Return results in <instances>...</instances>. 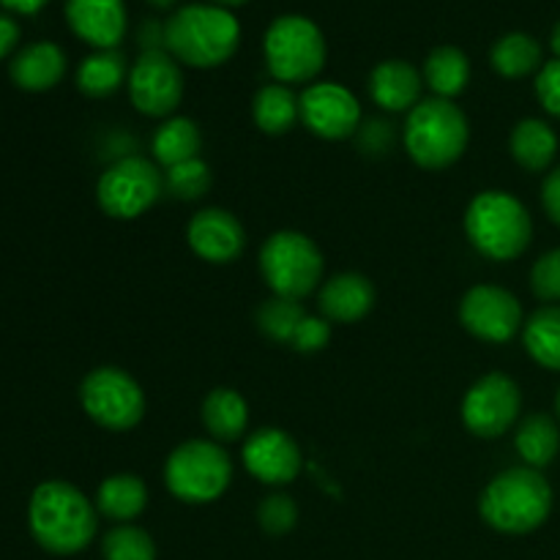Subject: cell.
Here are the masks:
<instances>
[{
    "instance_id": "cell-1",
    "label": "cell",
    "mask_w": 560,
    "mask_h": 560,
    "mask_svg": "<svg viewBox=\"0 0 560 560\" xmlns=\"http://www.w3.org/2000/svg\"><path fill=\"white\" fill-rule=\"evenodd\" d=\"M98 509L69 481H44L33 490L27 525L38 545L52 556L82 552L96 536Z\"/></svg>"
},
{
    "instance_id": "cell-2",
    "label": "cell",
    "mask_w": 560,
    "mask_h": 560,
    "mask_svg": "<svg viewBox=\"0 0 560 560\" xmlns=\"http://www.w3.org/2000/svg\"><path fill=\"white\" fill-rule=\"evenodd\" d=\"M241 25L228 9L191 3L164 22V49L195 69H213L238 49Z\"/></svg>"
},
{
    "instance_id": "cell-3",
    "label": "cell",
    "mask_w": 560,
    "mask_h": 560,
    "mask_svg": "<svg viewBox=\"0 0 560 560\" xmlns=\"http://www.w3.org/2000/svg\"><path fill=\"white\" fill-rule=\"evenodd\" d=\"M479 512L490 528L523 536L541 528L552 512V487L536 468H509L485 487Z\"/></svg>"
},
{
    "instance_id": "cell-4",
    "label": "cell",
    "mask_w": 560,
    "mask_h": 560,
    "mask_svg": "<svg viewBox=\"0 0 560 560\" xmlns=\"http://www.w3.org/2000/svg\"><path fill=\"white\" fill-rule=\"evenodd\" d=\"M470 126L463 109L448 98H424L405 120L402 142L408 156L424 170H446L468 148Z\"/></svg>"
},
{
    "instance_id": "cell-5",
    "label": "cell",
    "mask_w": 560,
    "mask_h": 560,
    "mask_svg": "<svg viewBox=\"0 0 560 560\" xmlns=\"http://www.w3.org/2000/svg\"><path fill=\"white\" fill-rule=\"evenodd\" d=\"M465 235L490 260H514L528 249L534 222L523 202L509 191H481L465 211Z\"/></svg>"
},
{
    "instance_id": "cell-6",
    "label": "cell",
    "mask_w": 560,
    "mask_h": 560,
    "mask_svg": "<svg viewBox=\"0 0 560 560\" xmlns=\"http://www.w3.org/2000/svg\"><path fill=\"white\" fill-rule=\"evenodd\" d=\"M326 260L315 241L295 230H279L262 244L260 273L273 295L301 301L323 282Z\"/></svg>"
},
{
    "instance_id": "cell-7",
    "label": "cell",
    "mask_w": 560,
    "mask_h": 560,
    "mask_svg": "<svg viewBox=\"0 0 560 560\" xmlns=\"http://www.w3.org/2000/svg\"><path fill=\"white\" fill-rule=\"evenodd\" d=\"M233 479L230 454L217 441H186L164 463V485L184 503H211Z\"/></svg>"
},
{
    "instance_id": "cell-8",
    "label": "cell",
    "mask_w": 560,
    "mask_h": 560,
    "mask_svg": "<svg viewBox=\"0 0 560 560\" xmlns=\"http://www.w3.org/2000/svg\"><path fill=\"white\" fill-rule=\"evenodd\" d=\"M326 38L320 27L299 14L279 16L266 33L268 71L282 85L310 82L326 66Z\"/></svg>"
},
{
    "instance_id": "cell-9",
    "label": "cell",
    "mask_w": 560,
    "mask_h": 560,
    "mask_svg": "<svg viewBox=\"0 0 560 560\" xmlns=\"http://www.w3.org/2000/svg\"><path fill=\"white\" fill-rule=\"evenodd\" d=\"M164 191V173L151 159L124 156L109 164L96 184V200L107 217L129 222L159 202Z\"/></svg>"
},
{
    "instance_id": "cell-10",
    "label": "cell",
    "mask_w": 560,
    "mask_h": 560,
    "mask_svg": "<svg viewBox=\"0 0 560 560\" xmlns=\"http://www.w3.org/2000/svg\"><path fill=\"white\" fill-rule=\"evenodd\" d=\"M80 402L98 427L113 432L135 430L145 416L140 383L120 366H96L80 386Z\"/></svg>"
},
{
    "instance_id": "cell-11",
    "label": "cell",
    "mask_w": 560,
    "mask_h": 560,
    "mask_svg": "<svg viewBox=\"0 0 560 560\" xmlns=\"http://www.w3.org/2000/svg\"><path fill=\"white\" fill-rule=\"evenodd\" d=\"M523 410L520 386L503 372H490L468 388L463 399V421L474 435L501 438L514 427Z\"/></svg>"
},
{
    "instance_id": "cell-12",
    "label": "cell",
    "mask_w": 560,
    "mask_h": 560,
    "mask_svg": "<svg viewBox=\"0 0 560 560\" xmlns=\"http://www.w3.org/2000/svg\"><path fill=\"white\" fill-rule=\"evenodd\" d=\"M129 98L148 118H170L184 98V74L167 49H151L129 71Z\"/></svg>"
},
{
    "instance_id": "cell-13",
    "label": "cell",
    "mask_w": 560,
    "mask_h": 560,
    "mask_svg": "<svg viewBox=\"0 0 560 560\" xmlns=\"http://www.w3.org/2000/svg\"><path fill=\"white\" fill-rule=\"evenodd\" d=\"M465 331L485 342H509L523 331V304L517 295L495 284H476L459 304Z\"/></svg>"
},
{
    "instance_id": "cell-14",
    "label": "cell",
    "mask_w": 560,
    "mask_h": 560,
    "mask_svg": "<svg viewBox=\"0 0 560 560\" xmlns=\"http://www.w3.org/2000/svg\"><path fill=\"white\" fill-rule=\"evenodd\" d=\"M301 120L323 140H348L361 126V104L339 82H315L301 93Z\"/></svg>"
},
{
    "instance_id": "cell-15",
    "label": "cell",
    "mask_w": 560,
    "mask_h": 560,
    "mask_svg": "<svg viewBox=\"0 0 560 560\" xmlns=\"http://www.w3.org/2000/svg\"><path fill=\"white\" fill-rule=\"evenodd\" d=\"M241 459H244V468L249 470V476L271 487L295 481L301 474V465H304L299 443L277 427L252 432L241 448Z\"/></svg>"
},
{
    "instance_id": "cell-16",
    "label": "cell",
    "mask_w": 560,
    "mask_h": 560,
    "mask_svg": "<svg viewBox=\"0 0 560 560\" xmlns=\"http://www.w3.org/2000/svg\"><path fill=\"white\" fill-rule=\"evenodd\" d=\"M186 244L200 260L228 266L246 246L244 224L224 208H202L186 224Z\"/></svg>"
},
{
    "instance_id": "cell-17",
    "label": "cell",
    "mask_w": 560,
    "mask_h": 560,
    "mask_svg": "<svg viewBox=\"0 0 560 560\" xmlns=\"http://www.w3.org/2000/svg\"><path fill=\"white\" fill-rule=\"evenodd\" d=\"M66 20L96 49H115L126 36L124 0H66Z\"/></svg>"
},
{
    "instance_id": "cell-18",
    "label": "cell",
    "mask_w": 560,
    "mask_h": 560,
    "mask_svg": "<svg viewBox=\"0 0 560 560\" xmlns=\"http://www.w3.org/2000/svg\"><path fill=\"white\" fill-rule=\"evenodd\" d=\"M375 306V288L364 273H337L320 290V312L328 323H359Z\"/></svg>"
},
{
    "instance_id": "cell-19",
    "label": "cell",
    "mask_w": 560,
    "mask_h": 560,
    "mask_svg": "<svg viewBox=\"0 0 560 560\" xmlns=\"http://www.w3.org/2000/svg\"><path fill=\"white\" fill-rule=\"evenodd\" d=\"M424 77L408 60H383L370 74V93L377 107L388 113H405L419 104Z\"/></svg>"
},
{
    "instance_id": "cell-20",
    "label": "cell",
    "mask_w": 560,
    "mask_h": 560,
    "mask_svg": "<svg viewBox=\"0 0 560 560\" xmlns=\"http://www.w3.org/2000/svg\"><path fill=\"white\" fill-rule=\"evenodd\" d=\"M9 74L16 88L31 93L49 91L58 85L66 74V55L58 44L36 42L14 55L9 66Z\"/></svg>"
},
{
    "instance_id": "cell-21",
    "label": "cell",
    "mask_w": 560,
    "mask_h": 560,
    "mask_svg": "<svg viewBox=\"0 0 560 560\" xmlns=\"http://www.w3.org/2000/svg\"><path fill=\"white\" fill-rule=\"evenodd\" d=\"M202 424H206L211 441H238L249 427V405L235 388H213L202 402Z\"/></svg>"
},
{
    "instance_id": "cell-22",
    "label": "cell",
    "mask_w": 560,
    "mask_h": 560,
    "mask_svg": "<svg viewBox=\"0 0 560 560\" xmlns=\"http://www.w3.org/2000/svg\"><path fill=\"white\" fill-rule=\"evenodd\" d=\"M148 506V487L135 474H115L98 485L96 509L115 523H131Z\"/></svg>"
},
{
    "instance_id": "cell-23",
    "label": "cell",
    "mask_w": 560,
    "mask_h": 560,
    "mask_svg": "<svg viewBox=\"0 0 560 560\" xmlns=\"http://www.w3.org/2000/svg\"><path fill=\"white\" fill-rule=\"evenodd\" d=\"M512 156L520 167L530 170V173H541L552 164L558 153V135L552 131L550 124L539 118H525L514 126L512 140Z\"/></svg>"
},
{
    "instance_id": "cell-24",
    "label": "cell",
    "mask_w": 560,
    "mask_h": 560,
    "mask_svg": "<svg viewBox=\"0 0 560 560\" xmlns=\"http://www.w3.org/2000/svg\"><path fill=\"white\" fill-rule=\"evenodd\" d=\"M252 118L266 135H288L301 118V98L282 82L260 88L252 98Z\"/></svg>"
},
{
    "instance_id": "cell-25",
    "label": "cell",
    "mask_w": 560,
    "mask_h": 560,
    "mask_svg": "<svg viewBox=\"0 0 560 560\" xmlns=\"http://www.w3.org/2000/svg\"><path fill=\"white\" fill-rule=\"evenodd\" d=\"M200 129H197L195 120L180 118V115H173V118L164 120L151 140L153 159H156L164 170L175 167V164L180 162H189V159H197L200 156Z\"/></svg>"
},
{
    "instance_id": "cell-26",
    "label": "cell",
    "mask_w": 560,
    "mask_h": 560,
    "mask_svg": "<svg viewBox=\"0 0 560 560\" xmlns=\"http://www.w3.org/2000/svg\"><path fill=\"white\" fill-rule=\"evenodd\" d=\"M424 82L438 98H448L452 102L470 82L468 55L457 47L432 49L424 63Z\"/></svg>"
},
{
    "instance_id": "cell-27",
    "label": "cell",
    "mask_w": 560,
    "mask_h": 560,
    "mask_svg": "<svg viewBox=\"0 0 560 560\" xmlns=\"http://www.w3.org/2000/svg\"><path fill=\"white\" fill-rule=\"evenodd\" d=\"M520 457L525 459L528 468H547L560 452V430L556 421L547 413H530L517 427V438H514Z\"/></svg>"
},
{
    "instance_id": "cell-28",
    "label": "cell",
    "mask_w": 560,
    "mask_h": 560,
    "mask_svg": "<svg viewBox=\"0 0 560 560\" xmlns=\"http://www.w3.org/2000/svg\"><path fill=\"white\" fill-rule=\"evenodd\" d=\"M126 74H129L126 58L118 49H98V52L88 55L77 69V88L93 98L113 96L126 82Z\"/></svg>"
},
{
    "instance_id": "cell-29",
    "label": "cell",
    "mask_w": 560,
    "mask_h": 560,
    "mask_svg": "<svg viewBox=\"0 0 560 560\" xmlns=\"http://www.w3.org/2000/svg\"><path fill=\"white\" fill-rule=\"evenodd\" d=\"M523 342L536 364L560 372V306H545L536 312L525 323Z\"/></svg>"
},
{
    "instance_id": "cell-30",
    "label": "cell",
    "mask_w": 560,
    "mask_h": 560,
    "mask_svg": "<svg viewBox=\"0 0 560 560\" xmlns=\"http://www.w3.org/2000/svg\"><path fill=\"white\" fill-rule=\"evenodd\" d=\"M492 69L509 80H520V77L534 74L541 66V47L534 36L528 33H509V36L498 38L495 47L490 52Z\"/></svg>"
},
{
    "instance_id": "cell-31",
    "label": "cell",
    "mask_w": 560,
    "mask_h": 560,
    "mask_svg": "<svg viewBox=\"0 0 560 560\" xmlns=\"http://www.w3.org/2000/svg\"><path fill=\"white\" fill-rule=\"evenodd\" d=\"M304 317L306 312L301 310L299 301L273 295V299H268L266 304L260 306V312H257V328H260L268 339H273V342L290 345Z\"/></svg>"
},
{
    "instance_id": "cell-32",
    "label": "cell",
    "mask_w": 560,
    "mask_h": 560,
    "mask_svg": "<svg viewBox=\"0 0 560 560\" xmlns=\"http://www.w3.org/2000/svg\"><path fill=\"white\" fill-rule=\"evenodd\" d=\"M211 186H213L211 167H208L200 156L164 170V189H167L175 200H184V202L200 200V197L208 195Z\"/></svg>"
},
{
    "instance_id": "cell-33",
    "label": "cell",
    "mask_w": 560,
    "mask_h": 560,
    "mask_svg": "<svg viewBox=\"0 0 560 560\" xmlns=\"http://www.w3.org/2000/svg\"><path fill=\"white\" fill-rule=\"evenodd\" d=\"M104 560H156V545L151 534L137 525H118L104 536Z\"/></svg>"
},
{
    "instance_id": "cell-34",
    "label": "cell",
    "mask_w": 560,
    "mask_h": 560,
    "mask_svg": "<svg viewBox=\"0 0 560 560\" xmlns=\"http://www.w3.org/2000/svg\"><path fill=\"white\" fill-rule=\"evenodd\" d=\"M257 523L266 534L271 536H284L295 528L299 523V506L290 495H282V492H273L257 509Z\"/></svg>"
},
{
    "instance_id": "cell-35",
    "label": "cell",
    "mask_w": 560,
    "mask_h": 560,
    "mask_svg": "<svg viewBox=\"0 0 560 560\" xmlns=\"http://www.w3.org/2000/svg\"><path fill=\"white\" fill-rule=\"evenodd\" d=\"M530 288L536 299L541 301H560V249L547 252L536 260L530 271Z\"/></svg>"
},
{
    "instance_id": "cell-36",
    "label": "cell",
    "mask_w": 560,
    "mask_h": 560,
    "mask_svg": "<svg viewBox=\"0 0 560 560\" xmlns=\"http://www.w3.org/2000/svg\"><path fill=\"white\" fill-rule=\"evenodd\" d=\"M328 342H331V323H328L326 317L306 315L290 345H293L299 353H317V350L326 348Z\"/></svg>"
},
{
    "instance_id": "cell-37",
    "label": "cell",
    "mask_w": 560,
    "mask_h": 560,
    "mask_svg": "<svg viewBox=\"0 0 560 560\" xmlns=\"http://www.w3.org/2000/svg\"><path fill=\"white\" fill-rule=\"evenodd\" d=\"M536 96H539L541 107L550 115L560 118V58L550 60L539 69L536 77Z\"/></svg>"
},
{
    "instance_id": "cell-38",
    "label": "cell",
    "mask_w": 560,
    "mask_h": 560,
    "mask_svg": "<svg viewBox=\"0 0 560 560\" xmlns=\"http://www.w3.org/2000/svg\"><path fill=\"white\" fill-rule=\"evenodd\" d=\"M541 202H545L547 217L556 224H560V167L552 170L545 178V186H541Z\"/></svg>"
},
{
    "instance_id": "cell-39",
    "label": "cell",
    "mask_w": 560,
    "mask_h": 560,
    "mask_svg": "<svg viewBox=\"0 0 560 560\" xmlns=\"http://www.w3.org/2000/svg\"><path fill=\"white\" fill-rule=\"evenodd\" d=\"M20 42V25L9 14H0V60L11 52Z\"/></svg>"
},
{
    "instance_id": "cell-40",
    "label": "cell",
    "mask_w": 560,
    "mask_h": 560,
    "mask_svg": "<svg viewBox=\"0 0 560 560\" xmlns=\"http://www.w3.org/2000/svg\"><path fill=\"white\" fill-rule=\"evenodd\" d=\"M140 44H142V52L164 49V25H159V22H145L140 31Z\"/></svg>"
},
{
    "instance_id": "cell-41",
    "label": "cell",
    "mask_w": 560,
    "mask_h": 560,
    "mask_svg": "<svg viewBox=\"0 0 560 560\" xmlns=\"http://www.w3.org/2000/svg\"><path fill=\"white\" fill-rule=\"evenodd\" d=\"M0 3L11 11H20V14H36L47 0H0Z\"/></svg>"
},
{
    "instance_id": "cell-42",
    "label": "cell",
    "mask_w": 560,
    "mask_h": 560,
    "mask_svg": "<svg viewBox=\"0 0 560 560\" xmlns=\"http://www.w3.org/2000/svg\"><path fill=\"white\" fill-rule=\"evenodd\" d=\"M550 47H552V52L558 55L560 58V22L556 27H552V38H550Z\"/></svg>"
},
{
    "instance_id": "cell-43",
    "label": "cell",
    "mask_w": 560,
    "mask_h": 560,
    "mask_svg": "<svg viewBox=\"0 0 560 560\" xmlns=\"http://www.w3.org/2000/svg\"><path fill=\"white\" fill-rule=\"evenodd\" d=\"M151 5H156V9H170V5H175L178 0H148Z\"/></svg>"
},
{
    "instance_id": "cell-44",
    "label": "cell",
    "mask_w": 560,
    "mask_h": 560,
    "mask_svg": "<svg viewBox=\"0 0 560 560\" xmlns=\"http://www.w3.org/2000/svg\"><path fill=\"white\" fill-rule=\"evenodd\" d=\"M219 5H244L246 0H217Z\"/></svg>"
},
{
    "instance_id": "cell-45",
    "label": "cell",
    "mask_w": 560,
    "mask_h": 560,
    "mask_svg": "<svg viewBox=\"0 0 560 560\" xmlns=\"http://www.w3.org/2000/svg\"><path fill=\"white\" fill-rule=\"evenodd\" d=\"M556 408H558V416H560V392H558V399H556Z\"/></svg>"
}]
</instances>
